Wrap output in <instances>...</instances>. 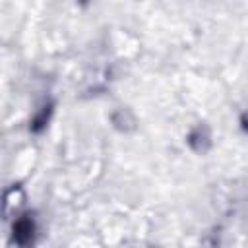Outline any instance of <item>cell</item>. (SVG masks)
<instances>
[{
  "label": "cell",
  "instance_id": "obj_1",
  "mask_svg": "<svg viewBox=\"0 0 248 248\" xmlns=\"http://www.w3.org/2000/svg\"><path fill=\"white\" fill-rule=\"evenodd\" d=\"M33 231H35V225H33V219L29 215L25 217H19L14 225V236H16V242L17 244H29L31 238H33Z\"/></svg>",
  "mask_w": 248,
  "mask_h": 248
}]
</instances>
